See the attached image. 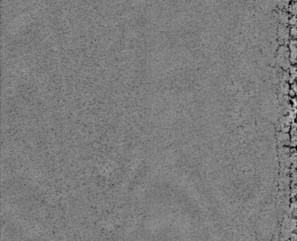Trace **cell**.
I'll return each instance as SVG.
<instances>
[{"mask_svg": "<svg viewBox=\"0 0 297 241\" xmlns=\"http://www.w3.org/2000/svg\"><path fill=\"white\" fill-rule=\"evenodd\" d=\"M288 49L286 47L282 46L279 50V62L280 64L284 67H287L289 64V52Z\"/></svg>", "mask_w": 297, "mask_h": 241, "instance_id": "cell-1", "label": "cell"}, {"mask_svg": "<svg viewBox=\"0 0 297 241\" xmlns=\"http://www.w3.org/2000/svg\"><path fill=\"white\" fill-rule=\"evenodd\" d=\"M296 41L294 39L291 40V43H290V49H291V52H290V60L293 63H295L296 62Z\"/></svg>", "mask_w": 297, "mask_h": 241, "instance_id": "cell-2", "label": "cell"}, {"mask_svg": "<svg viewBox=\"0 0 297 241\" xmlns=\"http://www.w3.org/2000/svg\"><path fill=\"white\" fill-rule=\"evenodd\" d=\"M291 34L292 35V36H294V37L296 36V27H295V25L294 26H293L291 29Z\"/></svg>", "mask_w": 297, "mask_h": 241, "instance_id": "cell-3", "label": "cell"}, {"mask_svg": "<svg viewBox=\"0 0 297 241\" xmlns=\"http://www.w3.org/2000/svg\"><path fill=\"white\" fill-rule=\"evenodd\" d=\"M290 23H291V24H295V23H296V18H295V16H293V17H291V19H290Z\"/></svg>", "mask_w": 297, "mask_h": 241, "instance_id": "cell-4", "label": "cell"}]
</instances>
